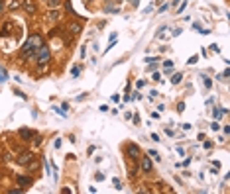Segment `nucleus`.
Here are the masks:
<instances>
[{"label": "nucleus", "instance_id": "obj_12", "mask_svg": "<svg viewBox=\"0 0 230 194\" xmlns=\"http://www.w3.org/2000/svg\"><path fill=\"white\" fill-rule=\"evenodd\" d=\"M148 155H149V159H153L156 163H160V161H161L160 153H157V151H153V149H149V151H148Z\"/></svg>", "mask_w": 230, "mask_h": 194}, {"label": "nucleus", "instance_id": "obj_14", "mask_svg": "<svg viewBox=\"0 0 230 194\" xmlns=\"http://www.w3.org/2000/svg\"><path fill=\"white\" fill-rule=\"evenodd\" d=\"M59 10H57V8H53L51 12H49V20H59Z\"/></svg>", "mask_w": 230, "mask_h": 194}, {"label": "nucleus", "instance_id": "obj_7", "mask_svg": "<svg viewBox=\"0 0 230 194\" xmlns=\"http://www.w3.org/2000/svg\"><path fill=\"white\" fill-rule=\"evenodd\" d=\"M22 6H24V10H26L28 14H36V12H37V6H36V2H33V0H24Z\"/></svg>", "mask_w": 230, "mask_h": 194}, {"label": "nucleus", "instance_id": "obj_32", "mask_svg": "<svg viewBox=\"0 0 230 194\" xmlns=\"http://www.w3.org/2000/svg\"><path fill=\"white\" fill-rule=\"evenodd\" d=\"M203 147H204V149H211V147H212V141H208V139H207V141L203 143Z\"/></svg>", "mask_w": 230, "mask_h": 194}, {"label": "nucleus", "instance_id": "obj_34", "mask_svg": "<svg viewBox=\"0 0 230 194\" xmlns=\"http://www.w3.org/2000/svg\"><path fill=\"white\" fill-rule=\"evenodd\" d=\"M152 78H153V81H161V75H160V73H153Z\"/></svg>", "mask_w": 230, "mask_h": 194}, {"label": "nucleus", "instance_id": "obj_24", "mask_svg": "<svg viewBox=\"0 0 230 194\" xmlns=\"http://www.w3.org/2000/svg\"><path fill=\"white\" fill-rule=\"evenodd\" d=\"M211 130H215V131H218V130H220V123H218V120H215V123H211Z\"/></svg>", "mask_w": 230, "mask_h": 194}, {"label": "nucleus", "instance_id": "obj_43", "mask_svg": "<svg viewBox=\"0 0 230 194\" xmlns=\"http://www.w3.org/2000/svg\"><path fill=\"white\" fill-rule=\"evenodd\" d=\"M171 4H173V6H177V4H179V0H171Z\"/></svg>", "mask_w": 230, "mask_h": 194}, {"label": "nucleus", "instance_id": "obj_41", "mask_svg": "<svg viewBox=\"0 0 230 194\" xmlns=\"http://www.w3.org/2000/svg\"><path fill=\"white\" fill-rule=\"evenodd\" d=\"M61 110H65V112H67V110H69V104H67V102H63V104H61Z\"/></svg>", "mask_w": 230, "mask_h": 194}, {"label": "nucleus", "instance_id": "obj_16", "mask_svg": "<svg viewBox=\"0 0 230 194\" xmlns=\"http://www.w3.org/2000/svg\"><path fill=\"white\" fill-rule=\"evenodd\" d=\"M47 6L49 8H59L61 6V0H47Z\"/></svg>", "mask_w": 230, "mask_h": 194}, {"label": "nucleus", "instance_id": "obj_27", "mask_svg": "<svg viewBox=\"0 0 230 194\" xmlns=\"http://www.w3.org/2000/svg\"><path fill=\"white\" fill-rule=\"evenodd\" d=\"M132 120H134V123H136V126H140V123H142V120H140L138 114H136V116H132Z\"/></svg>", "mask_w": 230, "mask_h": 194}, {"label": "nucleus", "instance_id": "obj_18", "mask_svg": "<svg viewBox=\"0 0 230 194\" xmlns=\"http://www.w3.org/2000/svg\"><path fill=\"white\" fill-rule=\"evenodd\" d=\"M181 78H183V75H181V73H175V75H173V78H171V82H173V84H179V82H181Z\"/></svg>", "mask_w": 230, "mask_h": 194}, {"label": "nucleus", "instance_id": "obj_8", "mask_svg": "<svg viewBox=\"0 0 230 194\" xmlns=\"http://www.w3.org/2000/svg\"><path fill=\"white\" fill-rule=\"evenodd\" d=\"M142 171L144 173H152V159H149V155L142 157Z\"/></svg>", "mask_w": 230, "mask_h": 194}, {"label": "nucleus", "instance_id": "obj_17", "mask_svg": "<svg viewBox=\"0 0 230 194\" xmlns=\"http://www.w3.org/2000/svg\"><path fill=\"white\" fill-rule=\"evenodd\" d=\"M165 30H167V26H161V28H160V30H157V34H156V35H153V38H156V39H160V38H163V34H165Z\"/></svg>", "mask_w": 230, "mask_h": 194}, {"label": "nucleus", "instance_id": "obj_39", "mask_svg": "<svg viewBox=\"0 0 230 194\" xmlns=\"http://www.w3.org/2000/svg\"><path fill=\"white\" fill-rule=\"evenodd\" d=\"M157 94H160V92H157V90H152V92H149V98H156Z\"/></svg>", "mask_w": 230, "mask_h": 194}, {"label": "nucleus", "instance_id": "obj_25", "mask_svg": "<svg viewBox=\"0 0 230 194\" xmlns=\"http://www.w3.org/2000/svg\"><path fill=\"white\" fill-rule=\"evenodd\" d=\"M197 61H199V55H193V57H191L189 61H187V63H189V65H195V63H197Z\"/></svg>", "mask_w": 230, "mask_h": 194}, {"label": "nucleus", "instance_id": "obj_37", "mask_svg": "<svg viewBox=\"0 0 230 194\" xmlns=\"http://www.w3.org/2000/svg\"><path fill=\"white\" fill-rule=\"evenodd\" d=\"M98 110H100V112H108V106H106V104H102V106H100Z\"/></svg>", "mask_w": 230, "mask_h": 194}, {"label": "nucleus", "instance_id": "obj_36", "mask_svg": "<svg viewBox=\"0 0 230 194\" xmlns=\"http://www.w3.org/2000/svg\"><path fill=\"white\" fill-rule=\"evenodd\" d=\"M4 14V0H0V16Z\"/></svg>", "mask_w": 230, "mask_h": 194}, {"label": "nucleus", "instance_id": "obj_33", "mask_svg": "<svg viewBox=\"0 0 230 194\" xmlns=\"http://www.w3.org/2000/svg\"><path fill=\"white\" fill-rule=\"evenodd\" d=\"M167 10H169V4H161L160 6V12H167Z\"/></svg>", "mask_w": 230, "mask_h": 194}, {"label": "nucleus", "instance_id": "obj_26", "mask_svg": "<svg viewBox=\"0 0 230 194\" xmlns=\"http://www.w3.org/2000/svg\"><path fill=\"white\" fill-rule=\"evenodd\" d=\"M185 6H187V0H185V2H181V6H179V8H177V14H181V12H183V10H185Z\"/></svg>", "mask_w": 230, "mask_h": 194}, {"label": "nucleus", "instance_id": "obj_38", "mask_svg": "<svg viewBox=\"0 0 230 194\" xmlns=\"http://www.w3.org/2000/svg\"><path fill=\"white\" fill-rule=\"evenodd\" d=\"M152 139H153V141H161V139H160V135H157V133H152Z\"/></svg>", "mask_w": 230, "mask_h": 194}, {"label": "nucleus", "instance_id": "obj_40", "mask_svg": "<svg viewBox=\"0 0 230 194\" xmlns=\"http://www.w3.org/2000/svg\"><path fill=\"white\" fill-rule=\"evenodd\" d=\"M91 153H94V147H93V145H91V147H89V149H87V155H89V157H91Z\"/></svg>", "mask_w": 230, "mask_h": 194}, {"label": "nucleus", "instance_id": "obj_15", "mask_svg": "<svg viewBox=\"0 0 230 194\" xmlns=\"http://www.w3.org/2000/svg\"><path fill=\"white\" fill-rule=\"evenodd\" d=\"M6 81H8V73H6V69L0 67V82H6Z\"/></svg>", "mask_w": 230, "mask_h": 194}, {"label": "nucleus", "instance_id": "obj_4", "mask_svg": "<svg viewBox=\"0 0 230 194\" xmlns=\"http://www.w3.org/2000/svg\"><path fill=\"white\" fill-rule=\"evenodd\" d=\"M126 155L130 157V159H138V157H140V147H138L136 143H130V145H126Z\"/></svg>", "mask_w": 230, "mask_h": 194}, {"label": "nucleus", "instance_id": "obj_29", "mask_svg": "<svg viewBox=\"0 0 230 194\" xmlns=\"http://www.w3.org/2000/svg\"><path fill=\"white\" fill-rule=\"evenodd\" d=\"M24 192V188L20 186V188H14V190H10V194H22Z\"/></svg>", "mask_w": 230, "mask_h": 194}, {"label": "nucleus", "instance_id": "obj_22", "mask_svg": "<svg viewBox=\"0 0 230 194\" xmlns=\"http://www.w3.org/2000/svg\"><path fill=\"white\" fill-rule=\"evenodd\" d=\"M12 92H14L16 96H20V98H24V100H28V96H26V94L22 92V90H18V88H16V90H12Z\"/></svg>", "mask_w": 230, "mask_h": 194}, {"label": "nucleus", "instance_id": "obj_3", "mask_svg": "<svg viewBox=\"0 0 230 194\" xmlns=\"http://www.w3.org/2000/svg\"><path fill=\"white\" fill-rule=\"evenodd\" d=\"M16 161H18V165L26 167L30 161H33V153H32V151H22V153H20V157H18Z\"/></svg>", "mask_w": 230, "mask_h": 194}, {"label": "nucleus", "instance_id": "obj_2", "mask_svg": "<svg viewBox=\"0 0 230 194\" xmlns=\"http://www.w3.org/2000/svg\"><path fill=\"white\" fill-rule=\"evenodd\" d=\"M36 59L39 61V67H37L39 71H43V69L47 67V63L51 61V51H49V47H47L45 43L41 45L39 49H37V53H36Z\"/></svg>", "mask_w": 230, "mask_h": 194}, {"label": "nucleus", "instance_id": "obj_9", "mask_svg": "<svg viewBox=\"0 0 230 194\" xmlns=\"http://www.w3.org/2000/svg\"><path fill=\"white\" fill-rule=\"evenodd\" d=\"M12 28H14V26H12V22H6V24L2 26V30H0V38H6V35H10Z\"/></svg>", "mask_w": 230, "mask_h": 194}, {"label": "nucleus", "instance_id": "obj_5", "mask_svg": "<svg viewBox=\"0 0 230 194\" xmlns=\"http://www.w3.org/2000/svg\"><path fill=\"white\" fill-rule=\"evenodd\" d=\"M18 133H20V137H22L24 141H30V139H33V135H36L37 131H33V130H28V127H22V130H20Z\"/></svg>", "mask_w": 230, "mask_h": 194}, {"label": "nucleus", "instance_id": "obj_20", "mask_svg": "<svg viewBox=\"0 0 230 194\" xmlns=\"http://www.w3.org/2000/svg\"><path fill=\"white\" fill-rule=\"evenodd\" d=\"M18 6H20V2H18V0H10V4H8V8H10V10H16Z\"/></svg>", "mask_w": 230, "mask_h": 194}, {"label": "nucleus", "instance_id": "obj_10", "mask_svg": "<svg viewBox=\"0 0 230 194\" xmlns=\"http://www.w3.org/2000/svg\"><path fill=\"white\" fill-rule=\"evenodd\" d=\"M224 114H228V108H215V110H212V116H215V120H220Z\"/></svg>", "mask_w": 230, "mask_h": 194}, {"label": "nucleus", "instance_id": "obj_28", "mask_svg": "<svg viewBox=\"0 0 230 194\" xmlns=\"http://www.w3.org/2000/svg\"><path fill=\"white\" fill-rule=\"evenodd\" d=\"M94 180H104V173H97V175H94Z\"/></svg>", "mask_w": 230, "mask_h": 194}, {"label": "nucleus", "instance_id": "obj_31", "mask_svg": "<svg viewBox=\"0 0 230 194\" xmlns=\"http://www.w3.org/2000/svg\"><path fill=\"white\" fill-rule=\"evenodd\" d=\"M163 67L165 69H171V67H173V61H163Z\"/></svg>", "mask_w": 230, "mask_h": 194}, {"label": "nucleus", "instance_id": "obj_35", "mask_svg": "<svg viewBox=\"0 0 230 194\" xmlns=\"http://www.w3.org/2000/svg\"><path fill=\"white\" fill-rule=\"evenodd\" d=\"M120 100V94H112V102H118Z\"/></svg>", "mask_w": 230, "mask_h": 194}, {"label": "nucleus", "instance_id": "obj_23", "mask_svg": "<svg viewBox=\"0 0 230 194\" xmlns=\"http://www.w3.org/2000/svg\"><path fill=\"white\" fill-rule=\"evenodd\" d=\"M112 182H114V188H116V190H122V182H120V179H114Z\"/></svg>", "mask_w": 230, "mask_h": 194}, {"label": "nucleus", "instance_id": "obj_21", "mask_svg": "<svg viewBox=\"0 0 230 194\" xmlns=\"http://www.w3.org/2000/svg\"><path fill=\"white\" fill-rule=\"evenodd\" d=\"M203 82H204V86H207V88H211V86H212V81L208 77H204V75H203Z\"/></svg>", "mask_w": 230, "mask_h": 194}, {"label": "nucleus", "instance_id": "obj_19", "mask_svg": "<svg viewBox=\"0 0 230 194\" xmlns=\"http://www.w3.org/2000/svg\"><path fill=\"white\" fill-rule=\"evenodd\" d=\"M65 8H67V14H73V16H75L73 6H71V0H65Z\"/></svg>", "mask_w": 230, "mask_h": 194}, {"label": "nucleus", "instance_id": "obj_1", "mask_svg": "<svg viewBox=\"0 0 230 194\" xmlns=\"http://www.w3.org/2000/svg\"><path fill=\"white\" fill-rule=\"evenodd\" d=\"M43 45V38L39 34H32L28 35V39L24 41V45L20 47V59L26 61V59H33L37 53V49Z\"/></svg>", "mask_w": 230, "mask_h": 194}, {"label": "nucleus", "instance_id": "obj_6", "mask_svg": "<svg viewBox=\"0 0 230 194\" xmlns=\"http://www.w3.org/2000/svg\"><path fill=\"white\" fill-rule=\"evenodd\" d=\"M16 180H18V184H20L22 188H30L32 184H33V179H32V176H24V175H20Z\"/></svg>", "mask_w": 230, "mask_h": 194}, {"label": "nucleus", "instance_id": "obj_42", "mask_svg": "<svg viewBox=\"0 0 230 194\" xmlns=\"http://www.w3.org/2000/svg\"><path fill=\"white\" fill-rule=\"evenodd\" d=\"M128 2H130L132 6H138V4H140V0H128Z\"/></svg>", "mask_w": 230, "mask_h": 194}, {"label": "nucleus", "instance_id": "obj_11", "mask_svg": "<svg viewBox=\"0 0 230 194\" xmlns=\"http://www.w3.org/2000/svg\"><path fill=\"white\" fill-rule=\"evenodd\" d=\"M81 31V24H69V34L71 35H77Z\"/></svg>", "mask_w": 230, "mask_h": 194}, {"label": "nucleus", "instance_id": "obj_30", "mask_svg": "<svg viewBox=\"0 0 230 194\" xmlns=\"http://www.w3.org/2000/svg\"><path fill=\"white\" fill-rule=\"evenodd\" d=\"M183 110H185V102H179L177 104V112H183Z\"/></svg>", "mask_w": 230, "mask_h": 194}, {"label": "nucleus", "instance_id": "obj_13", "mask_svg": "<svg viewBox=\"0 0 230 194\" xmlns=\"http://www.w3.org/2000/svg\"><path fill=\"white\" fill-rule=\"evenodd\" d=\"M71 75L77 78L79 75H81V67H79V65H73V67H71Z\"/></svg>", "mask_w": 230, "mask_h": 194}]
</instances>
